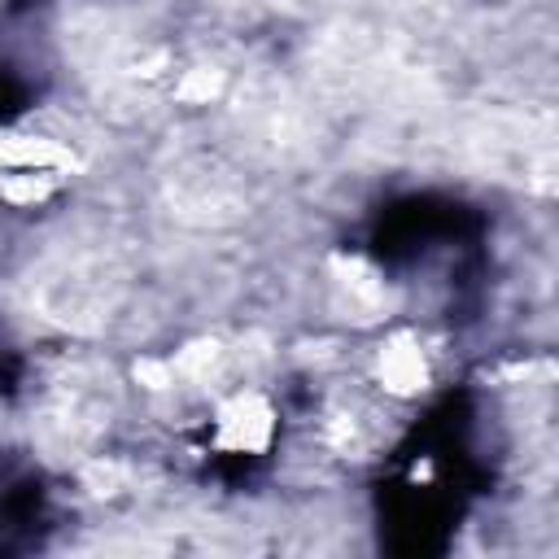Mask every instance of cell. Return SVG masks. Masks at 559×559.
<instances>
[{
    "instance_id": "obj_1",
    "label": "cell",
    "mask_w": 559,
    "mask_h": 559,
    "mask_svg": "<svg viewBox=\"0 0 559 559\" xmlns=\"http://www.w3.org/2000/svg\"><path fill=\"white\" fill-rule=\"evenodd\" d=\"M218 445L236 450V454H253V450H266L271 445V432H275V411L262 393H236L218 406Z\"/></svg>"
},
{
    "instance_id": "obj_2",
    "label": "cell",
    "mask_w": 559,
    "mask_h": 559,
    "mask_svg": "<svg viewBox=\"0 0 559 559\" xmlns=\"http://www.w3.org/2000/svg\"><path fill=\"white\" fill-rule=\"evenodd\" d=\"M428 380V362L415 336H393L389 345H380V384L389 393H419Z\"/></svg>"
},
{
    "instance_id": "obj_3",
    "label": "cell",
    "mask_w": 559,
    "mask_h": 559,
    "mask_svg": "<svg viewBox=\"0 0 559 559\" xmlns=\"http://www.w3.org/2000/svg\"><path fill=\"white\" fill-rule=\"evenodd\" d=\"M218 92V74L214 70H205V66H197V70H188V79L179 83V96L183 100H192V105H201V100H210Z\"/></svg>"
}]
</instances>
